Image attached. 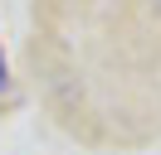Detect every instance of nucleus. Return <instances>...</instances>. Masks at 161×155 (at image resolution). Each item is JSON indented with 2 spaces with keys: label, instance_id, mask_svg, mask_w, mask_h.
<instances>
[{
  "label": "nucleus",
  "instance_id": "f257e3e1",
  "mask_svg": "<svg viewBox=\"0 0 161 155\" xmlns=\"http://www.w3.org/2000/svg\"><path fill=\"white\" fill-rule=\"evenodd\" d=\"M5 82H10V68H5V53H0V92H5Z\"/></svg>",
  "mask_w": 161,
  "mask_h": 155
}]
</instances>
